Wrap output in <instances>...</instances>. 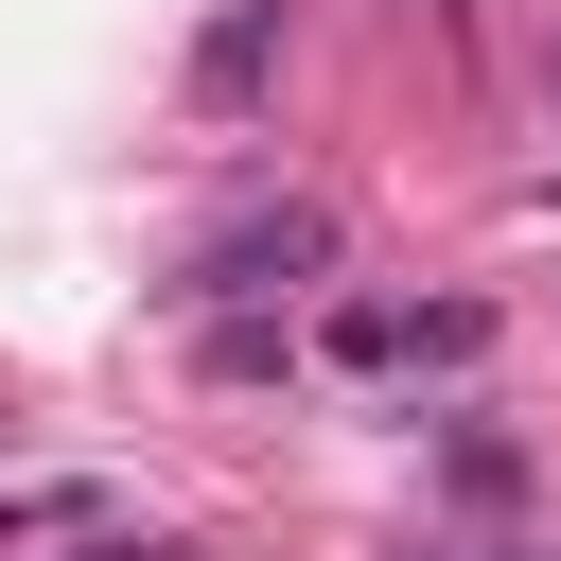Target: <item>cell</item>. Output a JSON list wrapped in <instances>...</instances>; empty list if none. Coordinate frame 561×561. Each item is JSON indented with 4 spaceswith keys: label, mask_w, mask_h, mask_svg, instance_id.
<instances>
[{
    "label": "cell",
    "mask_w": 561,
    "mask_h": 561,
    "mask_svg": "<svg viewBox=\"0 0 561 561\" xmlns=\"http://www.w3.org/2000/svg\"><path fill=\"white\" fill-rule=\"evenodd\" d=\"M193 368H210V386H298V316H280V298H210V316H193Z\"/></svg>",
    "instance_id": "3957f363"
},
{
    "label": "cell",
    "mask_w": 561,
    "mask_h": 561,
    "mask_svg": "<svg viewBox=\"0 0 561 561\" xmlns=\"http://www.w3.org/2000/svg\"><path fill=\"white\" fill-rule=\"evenodd\" d=\"M333 263H351L333 193H263V210H228V228L175 263V316H210V298H298V280H333Z\"/></svg>",
    "instance_id": "6da1fadb"
},
{
    "label": "cell",
    "mask_w": 561,
    "mask_h": 561,
    "mask_svg": "<svg viewBox=\"0 0 561 561\" xmlns=\"http://www.w3.org/2000/svg\"><path fill=\"white\" fill-rule=\"evenodd\" d=\"M526 88H543V123H561V35H543V53H526Z\"/></svg>",
    "instance_id": "ba28073f"
},
{
    "label": "cell",
    "mask_w": 561,
    "mask_h": 561,
    "mask_svg": "<svg viewBox=\"0 0 561 561\" xmlns=\"http://www.w3.org/2000/svg\"><path fill=\"white\" fill-rule=\"evenodd\" d=\"M438 491H456V508H508V491H526V438H508L491 403H438Z\"/></svg>",
    "instance_id": "277c9868"
},
{
    "label": "cell",
    "mask_w": 561,
    "mask_h": 561,
    "mask_svg": "<svg viewBox=\"0 0 561 561\" xmlns=\"http://www.w3.org/2000/svg\"><path fill=\"white\" fill-rule=\"evenodd\" d=\"M421 18H456V0H421Z\"/></svg>",
    "instance_id": "30bf717a"
},
{
    "label": "cell",
    "mask_w": 561,
    "mask_h": 561,
    "mask_svg": "<svg viewBox=\"0 0 561 561\" xmlns=\"http://www.w3.org/2000/svg\"><path fill=\"white\" fill-rule=\"evenodd\" d=\"M280 35H298V0H210V18H193V53H175L193 123H245V105L280 88Z\"/></svg>",
    "instance_id": "7a4b0ae2"
},
{
    "label": "cell",
    "mask_w": 561,
    "mask_h": 561,
    "mask_svg": "<svg viewBox=\"0 0 561 561\" xmlns=\"http://www.w3.org/2000/svg\"><path fill=\"white\" fill-rule=\"evenodd\" d=\"M526 561H543V543H526Z\"/></svg>",
    "instance_id": "8fae6325"
},
{
    "label": "cell",
    "mask_w": 561,
    "mask_h": 561,
    "mask_svg": "<svg viewBox=\"0 0 561 561\" xmlns=\"http://www.w3.org/2000/svg\"><path fill=\"white\" fill-rule=\"evenodd\" d=\"M316 351H333V368H403V298H333Z\"/></svg>",
    "instance_id": "8992f818"
},
{
    "label": "cell",
    "mask_w": 561,
    "mask_h": 561,
    "mask_svg": "<svg viewBox=\"0 0 561 561\" xmlns=\"http://www.w3.org/2000/svg\"><path fill=\"white\" fill-rule=\"evenodd\" d=\"M473 351H491V298H421V316H403V368H438V386H456Z\"/></svg>",
    "instance_id": "5b68a950"
},
{
    "label": "cell",
    "mask_w": 561,
    "mask_h": 561,
    "mask_svg": "<svg viewBox=\"0 0 561 561\" xmlns=\"http://www.w3.org/2000/svg\"><path fill=\"white\" fill-rule=\"evenodd\" d=\"M70 561H193V543H175V526H88Z\"/></svg>",
    "instance_id": "52a82bcc"
},
{
    "label": "cell",
    "mask_w": 561,
    "mask_h": 561,
    "mask_svg": "<svg viewBox=\"0 0 561 561\" xmlns=\"http://www.w3.org/2000/svg\"><path fill=\"white\" fill-rule=\"evenodd\" d=\"M403 561H456V543H403Z\"/></svg>",
    "instance_id": "9c48e42d"
}]
</instances>
